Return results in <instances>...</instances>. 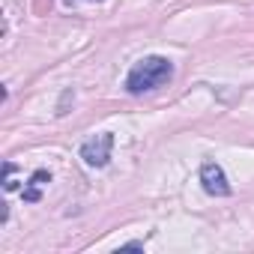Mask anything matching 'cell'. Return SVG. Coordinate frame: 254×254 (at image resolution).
Here are the masks:
<instances>
[{"label": "cell", "instance_id": "1", "mask_svg": "<svg viewBox=\"0 0 254 254\" xmlns=\"http://www.w3.org/2000/svg\"><path fill=\"white\" fill-rule=\"evenodd\" d=\"M174 78V63L168 57H159V54H150L144 60H138L132 66V72L126 75V90L132 96H141V93H150L162 84H168Z\"/></svg>", "mask_w": 254, "mask_h": 254}, {"label": "cell", "instance_id": "2", "mask_svg": "<svg viewBox=\"0 0 254 254\" xmlns=\"http://www.w3.org/2000/svg\"><path fill=\"white\" fill-rule=\"evenodd\" d=\"M111 150H114V135L102 132V135H93L90 141L81 144V159L87 168H105L111 162Z\"/></svg>", "mask_w": 254, "mask_h": 254}, {"label": "cell", "instance_id": "3", "mask_svg": "<svg viewBox=\"0 0 254 254\" xmlns=\"http://www.w3.org/2000/svg\"><path fill=\"white\" fill-rule=\"evenodd\" d=\"M200 183H203V191L212 194V197H227L230 194V183H227L218 162H203L200 165Z\"/></svg>", "mask_w": 254, "mask_h": 254}, {"label": "cell", "instance_id": "4", "mask_svg": "<svg viewBox=\"0 0 254 254\" xmlns=\"http://www.w3.org/2000/svg\"><path fill=\"white\" fill-rule=\"evenodd\" d=\"M51 183V174L48 171H36L33 177H30V183H27V189H24V200L27 203H36L39 197H42V189Z\"/></svg>", "mask_w": 254, "mask_h": 254}, {"label": "cell", "instance_id": "5", "mask_svg": "<svg viewBox=\"0 0 254 254\" xmlns=\"http://www.w3.org/2000/svg\"><path fill=\"white\" fill-rule=\"evenodd\" d=\"M3 189H6V191H15V189H18V183H15V165H12V162L3 165Z\"/></svg>", "mask_w": 254, "mask_h": 254}]
</instances>
